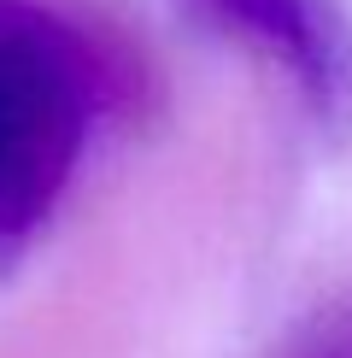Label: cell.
<instances>
[{"mask_svg": "<svg viewBox=\"0 0 352 358\" xmlns=\"http://www.w3.org/2000/svg\"><path fill=\"white\" fill-rule=\"evenodd\" d=\"M100 112L82 29L41 0H0V264L41 235Z\"/></svg>", "mask_w": 352, "mask_h": 358, "instance_id": "cell-1", "label": "cell"}, {"mask_svg": "<svg viewBox=\"0 0 352 358\" xmlns=\"http://www.w3.org/2000/svg\"><path fill=\"white\" fill-rule=\"evenodd\" d=\"M293 83L329 136L352 129V6L346 0H194Z\"/></svg>", "mask_w": 352, "mask_h": 358, "instance_id": "cell-2", "label": "cell"}, {"mask_svg": "<svg viewBox=\"0 0 352 358\" xmlns=\"http://www.w3.org/2000/svg\"><path fill=\"white\" fill-rule=\"evenodd\" d=\"M305 358H352V306L341 311V317H335V329L323 335V341H317V347L305 352Z\"/></svg>", "mask_w": 352, "mask_h": 358, "instance_id": "cell-3", "label": "cell"}]
</instances>
